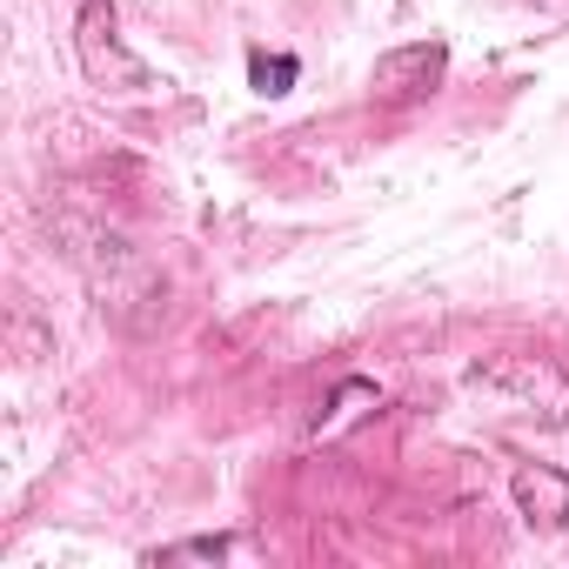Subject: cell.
<instances>
[{
  "instance_id": "1",
  "label": "cell",
  "mask_w": 569,
  "mask_h": 569,
  "mask_svg": "<svg viewBox=\"0 0 569 569\" xmlns=\"http://www.w3.org/2000/svg\"><path fill=\"white\" fill-rule=\"evenodd\" d=\"M442 74H449V48H442V41H416V48L382 54L369 81H376V94H382V101H422Z\"/></svg>"
},
{
  "instance_id": "2",
  "label": "cell",
  "mask_w": 569,
  "mask_h": 569,
  "mask_svg": "<svg viewBox=\"0 0 569 569\" xmlns=\"http://www.w3.org/2000/svg\"><path fill=\"white\" fill-rule=\"evenodd\" d=\"M516 502H522L529 522L556 529V522L569 516V476H556V469H522V476H516Z\"/></svg>"
},
{
  "instance_id": "3",
  "label": "cell",
  "mask_w": 569,
  "mask_h": 569,
  "mask_svg": "<svg viewBox=\"0 0 569 569\" xmlns=\"http://www.w3.org/2000/svg\"><path fill=\"white\" fill-rule=\"evenodd\" d=\"M296 74H302L296 54H254V61H248V88H254V94H289Z\"/></svg>"
}]
</instances>
